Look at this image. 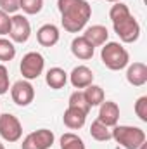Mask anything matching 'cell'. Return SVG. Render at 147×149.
<instances>
[{
	"label": "cell",
	"instance_id": "6da1fadb",
	"mask_svg": "<svg viewBox=\"0 0 147 149\" xmlns=\"http://www.w3.org/2000/svg\"><path fill=\"white\" fill-rule=\"evenodd\" d=\"M57 9L61 12V24L68 33L81 31L92 16V7L87 0H57Z\"/></svg>",
	"mask_w": 147,
	"mask_h": 149
},
{
	"label": "cell",
	"instance_id": "7a4b0ae2",
	"mask_svg": "<svg viewBox=\"0 0 147 149\" xmlns=\"http://www.w3.org/2000/svg\"><path fill=\"white\" fill-rule=\"evenodd\" d=\"M111 139L125 149H139L146 142V132L132 125H114L111 130Z\"/></svg>",
	"mask_w": 147,
	"mask_h": 149
},
{
	"label": "cell",
	"instance_id": "3957f363",
	"mask_svg": "<svg viewBox=\"0 0 147 149\" xmlns=\"http://www.w3.org/2000/svg\"><path fill=\"white\" fill-rule=\"evenodd\" d=\"M101 59L104 66L111 71H119L128 66L130 63V54L128 50L119 45L118 42H106L102 50H101Z\"/></svg>",
	"mask_w": 147,
	"mask_h": 149
},
{
	"label": "cell",
	"instance_id": "277c9868",
	"mask_svg": "<svg viewBox=\"0 0 147 149\" xmlns=\"http://www.w3.org/2000/svg\"><path fill=\"white\" fill-rule=\"evenodd\" d=\"M43 68H45V59L40 52H35V50L24 54L23 59H21V66H19L23 78L28 80V81L37 80L38 76L43 73Z\"/></svg>",
	"mask_w": 147,
	"mask_h": 149
},
{
	"label": "cell",
	"instance_id": "5b68a950",
	"mask_svg": "<svg viewBox=\"0 0 147 149\" xmlns=\"http://www.w3.org/2000/svg\"><path fill=\"white\" fill-rule=\"evenodd\" d=\"M112 28H114V33L119 37V40L125 43H133L140 37V24L132 14L118 23H112Z\"/></svg>",
	"mask_w": 147,
	"mask_h": 149
},
{
	"label": "cell",
	"instance_id": "8992f818",
	"mask_svg": "<svg viewBox=\"0 0 147 149\" xmlns=\"http://www.w3.org/2000/svg\"><path fill=\"white\" fill-rule=\"evenodd\" d=\"M23 135V125L10 113L0 114V137L7 142H17Z\"/></svg>",
	"mask_w": 147,
	"mask_h": 149
},
{
	"label": "cell",
	"instance_id": "52a82bcc",
	"mask_svg": "<svg viewBox=\"0 0 147 149\" xmlns=\"http://www.w3.org/2000/svg\"><path fill=\"white\" fill-rule=\"evenodd\" d=\"M55 141V135L49 128H40L31 134H28L23 139L21 149H50Z\"/></svg>",
	"mask_w": 147,
	"mask_h": 149
},
{
	"label": "cell",
	"instance_id": "ba28073f",
	"mask_svg": "<svg viewBox=\"0 0 147 149\" xmlns=\"http://www.w3.org/2000/svg\"><path fill=\"white\" fill-rule=\"evenodd\" d=\"M10 42L14 43H26L31 37V24L23 14H14L10 17V31H9Z\"/></svg>",
	"mask_w": 147,
	"mask_h": 149
},
{
	"label": "cell",
	"instance_id": "9c48e42d",
	"mask_svg": "<svg viewBox=\"0 0 147 149\" xmlns=\"http://www.w3.org/2000/svg\"><path fill=\"white\" fill-rule=\"evenodd\" d=\"M10 97L21 108L30 106L33 102V99H35V88H33V85L28 80H24V78L23 80H17L10 87Z\"/></svg>",
	"mask_w": 147,
	"mask_h": 149
},
{
	"label": "cell",
	"instance_id": "30bf717a",
	"mask_svg": "<svg viewBox=\"0 0 147 149\" xmlns=\"http://www.w3.org/2000/svg\"><path fill=\"white\" fill-rule=\"evenodd\" d=\"M68 76H69V81H71V85L74 88H85V87L94 83V73L85 64H80V66L73 68V71Z\"/></svg>",
	"mask_w": 147,
	"mask_h": 149
},
{
	"label": "cell",
	"instance_id": "8fae6325",
	"mask_svg": "<svg viewBox=\"0 0 147 149\" xmlns=\"http://www.w3.org/2000/svg\"><path fill=\"white\" fill-rule=\"evenodd\" d=\"M97 120L102 121L104 125H107L109 128H112L114 125H118V120H119V106L112 101H104L101 104Z\"/></svg>",
	"mask_w": 147,
	"mask_h": 149
},
{
	"label": "cell",
	"instance_id": "7c38bea8",
	"mask_svg": "<svg viewBox=\"0 0 147 149\" xmlns=\"http://www.w3.org/2000/svg\"><path fill=\"white\" fill-rule=\"evenodd\" d=\"M59 28L55 24H43L37 31V40L42 47H54L59 42Z\"/></svg>",
	"mask_w": 147,
	"mask_h": 149
},
{
	"label": "cell",
	"instance_id": "4fadbf2b",
	"mask_svg": "<svg viewBox=\"0 0 147 149\" xmlns=\"http://www.w3.org/2000/svg\"><path fill=\"white\" fill-rule=\"evenodd\" d=\"M94 50H95V47H92V43L83 35L73 38V42H71V52H73V56L78 57V59H81V61L92 59L94 57Z\"/></svg>",
	"mask_w": 147,
	"mask_h": 149
},
{
	"label": "cell",
	"instance_id": "5bb4252c",
	"mask_svg": "<svg viewBox=\"0 0 147 149\" xmlns=\"http://www.w3.org/2000/svg\"><path fill=\"white\" fill-rule=\"evenodd\" d=\"M126 80L133 87H142L147 83V66L144 63H133L128 64L126 70Z\"/></svg>",
	"mask_w": 147,
	"mask_h": 149
},
{
	"label": "cell",
	"instance_id": "9a60e30c",
	"mask_svg": "<svg viewBox=\"0 0 147 149\" xmlns=\"http://www.w3.org/2000/svg\"><path fill=\"white\" fill-rule=\"evenodd\" d=\"M83 37L92 43V47H101V45H104V43L107 42L109 31H107V28L102 26V24H94V26H88V28L85 30Z\"/></svg>",
	"mask_w": 147,
	"mask_h": 149
},
{
	"label": "cell",
	"instance_id": "2e32d148",
	"mask_svg": "<svg viewBox=\"0 0 147 149\" xmlns=\"http://www.w3.org/2000/svg\"><path fill=\"white\" fill-rule=\"evenodd\" d=\"M62 121L69 130H80L87 121V113L68 106V109L64 111V116H62Z\"/></svg>",
	"mask_w": 147,
	"mask_h": 149
},
{
	"label": "cell",
	"instance_id": "e0dca14e",
	"mask_svg": "<svg viewBox=\"0 0 147 149\" xmlns=\"http://www.w3.org/2000/svg\"><path fill=\"white\" fill-rule=\"evenodd\" d=\"M45 81H47V85L50 87V88H54V90H59V88H62L66 83H68V73L62 70V68H50L47 74H45Z\"/></svg>",
	"mask_w": 147,
	"mask_h": 149
},
{
	"label": "cell",
	"instance_id": "ac0fdd59",
	"mask_svg": "<svg viewBox=\"0 0 147 149\" xmlns=\"http://www.w3.org/2000/svg\"><path fill=\"white\" fill-rule=\"evenodd\" d=\"M83 94H85V99H87V102H88L90 108H94V106H101V104L106 101L104 88L99 87V85H94V83L88 85V87H85Z\"/></svg>",
	"mask_w": 147,
	"mask_h": 149
},
{
	"label": "cell",
	"instance_id": "d6986e66",
	"mask_svg": "<svg viewBox=\"0 0 147 149\" xmlns=\"http://www.w3.org/2000/svg\"><path fill=\"white\" fill-rule=\"evenodd\" d=\"M90 135H92V139H95L99 142H107L111 139V128L107 125H104L102 121L95 120L90 125Z\"/></svg>",
	"mask_w": 147,
	"mask_h": 149
},
{
	"label": "cell",
	"instance_id": "ffe728a7",
	"mask_svg": "<svg viewBox=\"0 0 147 149\" xmlns=\"http://www.w3.org/2000/svg\"><path fill=\"white\" fill-rule=\"evenodd\" d=\"M61 149H87L85 142L81 141V137H78L73 132H66L61 137Z\"/></svg>",
	"mask_w": 147,
	"mask_h": 149
},
{
	"label": "cell",
	"instance_id": "44dd1931",
	"mask_svg": "<svg viewBox=\"0 0 147 149\" xmlns=\"http://www.w3.org/2000/svg\"><path fill=\"white\" fill-rule=\"evenodd\" d=\"M69 108H74V109H80V111L87 113L90 111V106H88V102H87V99H85V94H83V90H74L73 94L69 95Z\"/></svg>",
	"mask_w": 147,
	"mask_h": 149
},
{
	"label": "cell",
	"instance_id": "7402d4cb",
	"mask_svg": "<svg viewBox=\"0 0 147 149\" xmlns=\"http://www.w3.org/2000/svg\"><path fill=\"white\" fill-rule=\"evenodd\" d=\"M14 57H16L14 42H10L9 38L0 37V61L2 63H7V61H12Z\"/></svg>",
	"mask_w": 147,
	"mask_h": 149
},
{
	"label": "cell",
	"instance_id": "603a6c76",
	"mask_svg": "<svg viewBox=\"0 0 147 149\" xmlns=\"http://www.w3.org/2000/svg\"><path fill=\"white\" fill-rule=\"evenodd\" d=\"M132 12H130V9H128V5L126 3H123V2H116L112 7H111L109 10V17L112 23H118V21H121V19H125V17H128Z\"/></svg>",
	"mask_w": 147,
	"mask_h": 149
},
{
	"label": "cell",
	"instance_id": "cb8c5ba5",
	"mask_svg": "<svg viewBox=\"0 0 147 149\" xmlns=\"http://www.w3.org/2000/svg\"><path fill=\"white\" fill-rule=\"evenodd\" d=\"M19 9L28 16H35L43 9V0H19Z\"/></svg>",
	"mask_w": 147,
	"mask_h": 149
},
{
	"label": "cell",
	"instance_id": "d4e9b609",
	"mask_svg": "<svg viewBox=\"0 0 147 149\" xmlns=\"http://www.w3.org/2000/svg\"><path fill=\"white\" fill-rule=\"evenodd\" d=\"M133 109H135V114L139 116V120L147 123V95H142V97L137 99Z\"/></svg>",
	"mask_w": 147,
	"mask_h": 149
},
{
	"label": "cell",
	"instance_id": "484cf974",
	"mask_svg": "<svg viewBox=\"0 0 147 149\" xmlns=\"http://www.w3.org/2000/svg\"><path fill=\"white\" fill-rule=\"evenodd\" d=\"M9 88H10V83H9V71H7V68L0 63V95L7 94Z\"/></svg>",
	"mask_w": 147,
	"mask_h": 149
},
{
	"label": "cell",
	"instance_id": "4316f807",
	"mask_svg": "<svg viewBox=\"0 0 147 149\" xmlns=\"http://www.w3.org/2000/svg\"><path fill=\"white\" fill-rule=\"evenodd\" d=\"M0 10L10 14H16L19 10V0H0Z\"/></svg>",
	"mask_w": 147,
	"mask_h": 149
},
{
	"label": "cell",
	"instance_id": "83f0119b",
	"mask_svg": "<svg viewBox=\"0 0 147 149\" xmlns=\"http://www.w3.org/2000/svg\"><path fill=\"white\" fill-rule=\"evenodd\" d=\"M10 31V16L3 10H0V35H9Z\"/></svg>",
	"mask_w": 147,
	"mask_h": 149
},
{
	"label": "cell",
	"instance_id": "f1b7e54d",
	"mask_svg": "<svg viewBox=\"0 0 147 149\" xmlns=\"http://www.w3.org/2000/svg\"><path fill=\"white\" fill-rule=\"evenodd\" d=\"M106 2H112V3H116V2H121V0H106Z\"/></svg>",
	"mask_w": 147,
	"mask_h": 149
},
{
	"label": "cell",
	"instance_id": "f546056e",
	"mask_svg": "<svg viewBox=\"0 0 147 149\" xmlns=\"http://www.w3.org/2000/svg\"><path fill=\"white\" fill-rule=\"evenodd\" d=\"M0 149H5V146H3V144H2V142H0Z\"/></svg>",
	"mask_w": 147,
	"mask_h": 149
}]
</instances>
